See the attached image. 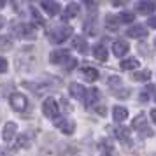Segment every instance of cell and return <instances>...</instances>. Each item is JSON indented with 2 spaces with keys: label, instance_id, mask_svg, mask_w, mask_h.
<instances>
[{
  "label": "cell",
  "instance_id": "cell-36",
  "mask_svg": "<svg viewBox=\"0 0 156 156\" xmlns=\"http://www.w3.org/2000/svg\"><path fill=\"white\" fill-rule=\"evenodd\" d=\"M154 46H156V41H154Z\"/></svg>",
  "mask_w": 156,
  "mask_h": 156
},
{
  "label": "cell",
  "instance_id": "cell-26",
  "mask_svg": "<svg viewBox=\"0 0 156 156\" xmlns=\"http://www.w3.org/2000/svg\"><path fill=\"white\" fill-rule=\"evenodd\" d=\"M30 146V140H28V135H20L16 139V144H14V151L16 149H21V147H27Z\"/></svg>",
  "mask_w": 156,
  "mask_h": 156
},
{
  "label": "cell",
  "instance_id": "cell-10",
  "mask_svg": "<svg viewBox=\"0 0 156 156\" xmlns=\"http://www.w3.org/2000/svg\"><path fill=\"white\" fill-rule=\"evenodd\" d=\"M55 125H56L58 130H62V132L67 133V135L74 133V130H76L74 121H69V119H65V118H58V119H55Z\"/></svg>",
  "mask_w": 156,
  "mask_h": 156
},
{
  "label": "cell",
  "instance_id": "cell-6",
  "mask_svg": "<svg viewBox=\"0 0 156 156\" xmlns=\"http://www.w3.org/2000/svg\"><path fill=\"white\" fill-rule=\"evenodd\" d=\"M70 53L67 49H58V51H53L49 55V62L51 63H55V65H67L69 62H70Z\"/></svg>",
  "mask_w": 156,
  "mask_h": 156
},
{
  "label": "cell",
  "instance_id": "cell-12",
  "mask_svg": "<svg viewBox=\"0 0 156 156\" xmlns=\"http://www.w3.org/2000/svg\"><path fill=\"white\" fill-rule=\"evenodd\" d=\"M16 128H18V125L12 123V121L5 123V126H4V130H2V139H4L5 142H11L12 139H14V135H16Z\"/></svg>",
  "mask_w": 156,
  "mask_h": 156
},
{
  "label": "cell",
  "instance_id": "cell-1",
  "mask_svg": "<svg viewBox=\"0 0 156 156\" xmlns=\"http://www.w3.org/2000/svg\"><path fill=\"white\" fill-rule=\"evenodd\" d=\"M72 35V28L67 25H56L49 30V41L53 44H62Z\"/></svg>",
  "mask_w": 156,
  "mask_h": 156
},
{
  "label": "cell",
  "instance_id": "cell-16",
  "mask_svg": "<svg viewBox=\"0 0 156 156\" xmlns=\"http://www.w3.org/2000/svg\"><path fill=\"white\" fill-rule=\"evenodd\" d=\"M72 48L74 49H77L79 53H88V42H86V39L84 37H81V35H76V37H72Z\"/></svg>",
  "mask_w": 156,
  "mask_h": 156
},
{
  "label": "cell",
  "instance_id": "cell-7",
  "mask_svg": "<svg viewBox=\"0 0 156 156\" xmlns=\"http://www.w3.org/2000/svg\"><path fill=\"white\" fill-rule=\"evenodd\" d=\"M41 7L44 9V12L48 16H58L60 14V11H62V5L58 4V2H55V0H42L41 2Z\"/></svg>",
  "mask_w": 156,
  "mask_h": 156
},
{
  "label": "cell",
  "instance_id": "cell-19",
  "mask_svg": "<svg viewBox=\"0 0 156 156\" xmlns=\"http://www.w3.org/2000/svg\"><path fill=\"white\" fill-rule=\"evenodd\" d=\"M112 118H114V121H118V123L125 121L128 118V109H125L123 105H116L112 109Z\"/></svg>",
  "mask_w": 156,
  "mask_h": 156
},
{
  "label": "cell",
  "instance_id": "cell-13",
  "mask_svg": "<svg viewBox=\"0 0 156 156\" xmlns=\"http://www.w3.org/2000/svg\"><path fill=\"white\" fill-rule=\"evenodd\" d=\"M126 35L132 37V39H142V37L147 35V28L142 27V25H135V27L126 30Z\"/></svg>",
  "mask_w": 156,
  "mask_h": 156
},
{
  "label": "cell",
  "instance_id": "cell-17",
  "mask_svg": "<svg viewBox=\"0 0 156 156\" xmlns=\"http://www.w3.org/2000/svg\"><path fill=\"white\" fill-rule=\"evenodd\" d=\"M69 91H70L72 98H79V100H83L86 88H84L83 84H79V83H70V86H69Z\"/></svg>",
  "mask_w": 156,
  "mask_h": 156
},
{
  "label": "cell",
  "instance_id": "cell-37",
  "mask_svg": "<svg viewBox=\"0 0 156 156\" xmlns=\"http://www.w3.org/2000/svg\"><path fill=\"white\" fill-rule=\"evenodd\" d=\"M154 100H156V97H154Z\"/></svg>",
  "mask_w": 156,
  "mask_h": 156
},
{
  "label": "cell",
  "instance_id": "cell-18",
  "mask_svg": "<svg viewBox=\"0 0 156 156\" xmlns=\"http://www.w3.org/2000/svg\"><path fill=\"white\" fill-rule=\"evenodd\" d=\"M128 49H130V44L125 42V41H116L112 44V51L116 56H125L128 53Z\"/></svg>",
  "mask_w": 156,
  "mask_h": 156
},
{
  "label": "cell",
  "instance_id": "cell-4",
  "mask_svg": "<svg viewBox=\"0 0 156 156\" xmlns=\"http://www.w3.org/2000/svg\"><path fill=\"white\" fill-rule=\"evenodd\" d=\"M42 114L49 119H58L60 118V107H58L56 100L55 98H46L42 102Z\"/></svg>",
  "mask_w": 156,
  "mask_h": 156
},
{
  "label": "cell",
  "instance_id": "cell-8",
  "mask_svg": "<svg viewBox=\"0 0 156 156\" xmlns=\"http://www.w3.org/2000/svg\"><path fill=\"white\" fill-rule=\"evenodd\" d=\"M83 102H84L86 107H93L97 102H100V91L97 90V88H88V90L84 91Z\"/></svg>",
  "mask_w": 156,
  "mask_h": 156
},
{
  "label": "cell",
  "instance_id": "cell-32",
  "mask_svg": "<svg viewBox=\"0 0 156 156\" xmlns=\"http://www.w3.org/2000/svg\"><path fill=\"white\" fill-rule=\"evenodd\" d=\"M147 25L151 27V28H156V16H153V18H149Z\"/></svg>",
  "mask_w": 156,
  "mask_h": 156
},
{
  "label": "cell",
  "instance_id": "cell-14",
  "mask_svg": "<svg viewBox=\"0 0 156 156\" xmlns=\"http://www.w3.org/2000/svg\"><path fill=\"white\" fill-rule=\"evenodd\" d=\"M81 76H83L88 83H95V81L98 79L100 74L95 67H83V69H81Z\"/></svg>",
  "mask_w": 156,
  "mask_h": 156
},
{
  "label": "cell",
  "instance_id": "cell-22",
  "mask_svg": "<svg viewBox=\"0 0 156 156\" xmlns=\"http://www.w3.org/2000/svg\"><path fill=\"white\" fill-rule=\"evenodd\" d=\"M116 133H118V137L121 139V142H123L125 146H132V139H130V132H128L126 128H118V130H116Z\"/></svg>",
  "mask_w": 156,
  "mask_h": 156
},
{
  "label": "cell",
  "instance_id": "cell-35",
  "mask_svg": "<svg viewBox=\"0 0 156 156\" xmlns=\"http://www.w3.org/2000/svg\"><path fill=\"white\" fill-rule=\"evenodd\" d=\"M100 156H114V154H105V153H102Z\"/></svg>",
  "mask_w": 156,
  "mask_h": 156
},
{
  "label": "cell",
  "instance_id": "cell-33",
  "mask_svg": "<svg viewBox=\"0 0 156 156\" xmlns=\"http://www.w3.org/2000/svg\"><path fill=\"white\" fill-rule=\"evenodd\" d=\"M151 118H153V121L156 123V109H153V111H151Z\"/></svg>",
  "mask_w": 156,
  "mask_h": 156
},
{
  "label": "cell",
  "instance_id": "cell-20",
  "mask_svg": "<svg viewBox=\"0 0 156 156\" xmlns=\"http://www.w3.org/2000/svg\"><path fill=\"white\" fill-rule=\"evenodd\" d=\"M153 93H154V86L153 84H147L146 86V90H144V91H140V102L142 104H147L149 100L153 98Z\"/></svg>",
  "mask_w": 156,
  "mask_h": 156
},
{
  "label": "cell",
  "instance_id": "cell-25",
  "mask_svg": "<svg viewBox=\"0 0 156 156\" xmlns=\"http://www.w3.org/2000/svg\"><path fill=\"white\" fill-rule=\"evenodd\" d=\"M151 70H135L133 72V79L135 81H149L151 79Z\"/></svg>",
  "mask_w": 156,
  "mask_h": 156
},
{
  "label": "cell",
  "instance_id": "cell-27",
  "mask_svg": "<svg viewBox=\"0 0 156 156\" xmlns=\"http://www.w3.org/2000/svg\"><path fill=\"white\" fill-rule=\"evenodd\" d=\"M84 30L88 32V34H97V30H95V16H91L90 20H86L84 21Z\"/></svg>",
  "mask_w": 156,
  "mask_h": 156
},
{
  "label": "cell",
  "instance_id": "cell-5",
  "mask_svg": "<svg viewBox=\"0 0 156 156\" xmlns=\"http://www.w3.org/2000/svg\"><path fill=\"white\" fill-rule=\"evenodd\" d=\"M9 104L16 112H27L28 111V98L21 93H12L9 98Z\"/></svg>",
  "mask_w": 156,
  "mask_h": 156
},
{
  "label": "cell",
  "instance_id": "cell-23",
  "mask_svg": "<svg viewBox=\"0 0 156 156\" xmlns=\"http://www.w3.org/2000/svg\"><path fill=\"white\" fill-rule=\"evenodd\" d=\"M133 20H135V14L133 12H130V11H123V12H119V16H118V21L125 23V25L132 23Z\"/></svg>",
  "mask_w": 156,
  "mask_h": 156
},
{
  "label": "cell",
  "instance_id": "cell-29",
  "mask_svg": "<svg viewBox=\"0 0 156 156\" xmlns=\"http://www.w3.org/2000/svg\"><path fill=\"white\" fill-rule=\"evenodd\" d=\"M107 83H109V86H111V88H116V90H118V88H121V79L118 77V76H112V77H109V81H107Z\"/></svg>",
  "mask_w": 156,
  "mask_h": 156
},
{
  "label": "cell",
  "instance_id": "cell-15",
  "mask_svg": "<svg viewBox=\"0 0 156 156\" xmlns=\"http://www.w3.org/2000/svg\"><path fill=\"white\" fill-rule=\"evenodd\" d=\"M79 11H81V5H79L77 2H70L63 11V20H72V18H76L79 14Z\"/></svg>",
  "mask_w": 156,
  "mask_h": 156
},
{
  "label": "cell",
  "instance_id": "cell-11",
  "mask_svg": "<svg viewBox=\"0 0 156 156\" xmlns=\"http://www.w3.org/2000/svg\"><path fill=\"white\" fill-rule=\"evenodd\" d=\"M93 56L100 60V62H107V58H109V53H107V48L104 42H98L93 46Z\"/></svg>",
  "mask_w": 156,
  "mask_h": 156
},
{
  "label": "cell",
  "instance_id": "cell-30",
  "mask_svg": "<svg viewBox=\"0 0 156 156\" xmlns=\"http://www.w3.org/2000/svg\"><path fill=\"white\" fill-rule=\"evenodd\" d=\"M7 67H9L7 60L4 56H0V74H5V72H7Z\"/></svg>",
  "mask_w": 156,
  "mask_h": 156
},
{
  "label": "cell",
  "instance_id": "cell-9",
  "mask_svg": "<svg viewBox=\"0 0 156 156\" xmlns=\"http://www.w3.org/2000/svg\"><path fill=\"white\" fill-rule=\"evenodd\" d=\"M135 11L140 12V14H153L156 11V4L151 2V0H142V2L135 4Z\"/></svg>",
  "mask_w": 156,
  "mask_h": 156
},
{
  "label": "cell",
  "instance_id": "cell-21",
  "mask_svg": "<svg viewBox=\"0 0 156 156\" xmlns=\"http://www.w3.org/2000/svg\"><path fill=\"white\" fill-rule=\"evenodd\" d=\"M121 69H123V70H137V69H139V60H135V58L123 60V62H121Z\"/></svg>",
  "mask_w": 156,
  "mask_h": 156
},
{
  "label": "cell",
  "instance_id": "cell-28",
  "mask_svg": "<svg viewBox=\"0 0 156 156\" xmlns=\"http://www.w3.org/2000/svg\"><path fill=\"white\" fill-rule=\"evenodd\" d=\"M12 48V42H11V37L4 35L0 37V49H11Z\"/></svg>",
  "mask_w": 156,
  "mask_h": 156
},
{
  "label": "cell",
  "instance_id": "cell-3",
  "mask_svg": "<svg viewBox=\"0 0 156 156\" xmlns=\"http://www.w3.org/2000/svg\"><path fill=\"white\" fill-rule=\"evenodd\" d=\"M132 126H133V130L140 135V137H151V135H153V130L149 128V123H147V116L144 112L139 114V116L135 118L133 123H132Z\"/></svg>",
  "mask_w": 156,
  "mask_h": 156
},
{
  "label": "cell",
  "instance_id": "cell-2",
  "mask_svg": "<svg viewBox=\"0 0 156 156\" xmlns=\"http://www.w3.org/2000/svg\"><path fill=\"white\" fill-rule=\"evenodd\" d=\"M12 34L16 37H20V39H35L37 37V28L32 25V23H18L12 27Z\"/></svg>",
  "mask_w": 156,
  "mask_h": 156
},
{
  "label": "cell",
  "instance_id": "cell-24",
  "mask_svg": "<svg viewBox=\"0 0 156 156\" xmlns=\"http://www.w3.org/2000/svg\"><path fill=\"white\" fill-rule=\"evenodd\" d=\"M118 25H119L118 18H114L112 14H109V16L105 18V27H107V30H111V32H116V30H118Z\"/></svg>",
  "mask_w": 156,
  "mask_h": 156
},
{
  "label": "cell",
  "instance_id": "cell-34",
  "mask_svg": "<svg viewBox=\"0 0 156 156\" xmlns=\"http://www.w3.org/2000/svg\"><path fill=\"white\" fill-rule=\"evenodd\" d=\"M4 25H5V20H4V18L0 16V28H4Z\"/></svg>",
  "mask_w": 156,
  "mask_h": 156
},
{
  "label": "cell",
  "instance_id": "cell-31",
  "mask_svg": "<svg viewBox=\"0 0 156 156\" xmlns=\"http://www.w3.org/2000/svg\"><path fill=\"white\" fill-rule=\"evenodd\" d=\"M30 12H32V16L35 18L37 21H41V23H42V20H41V16H39V12H37V9H35V7H30Z\"/></svg>",
  "mask_w": 156,
  "mask_h": 156
}]
</instances>
